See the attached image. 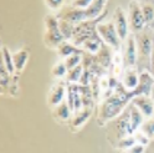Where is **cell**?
<instances>
[{
	"label": "cell",
	"instance_id": "35",
	"mask_svg": "<svg viewBox=\"0 0 154 153\" xmlns=\"http://www.w3.org/2000/svg\"><path fill=\"white\" fill-rule=\"evenodd\" d=\"M149 97L154 101V85H153V87H152V91H150V95H149Z\"/></svg>",
	"mask_w": 154,
	"mask_h": 153
},
{
	"label": "cell",
	"instance_id": "26",
	"mask_svg": "<svg viewBox=\"0 0 154 153\" xmlns=\"http://www.w3.org/2000/svg\"><path fill=\"white\" fill-rule=\"evenodd\" d=\"M82 60H83V52L81 54H73L69 57H66V59L63 60L66 66H67V69L71 70V69H75L76 66H79L82 64Z\"/></svg>",
	"mask_w": 154,
	"mask_h": 153
},
{
	"label": "cell",
	"instance_id": "11",
	"mask_svg": "<svg viewBox=\"0 0 154 153\" xmlns=\"http://www.w3.org/2000/svg\"><path fill=\"white\" fill-rule=\"evenodd\" d=\"M128 111H129V127H128V135H134V132H137L140 126L144 122V114L139 111V108L137 106L131 102L128 105Z\"/></svg>",
	"mask_w": 154,
	"mask_h": 153
},
{
	"label": "cell",
	"instance_id": "22",
	"mask_svg": "<svg viewBox=\"0 0 154 153\" xmlns=\"http://www.w3.org/2000/svg\"><path fill=\"white\" fill-rule=\"evenodd\" d=\"M83 71H85V67H83L82 64L79 65V66H76L75 69L69 70V72H67V75H66V81L69 83H77V82H80L82 75H83Z\"/></svg>",
	"mask_w": 154,
	"mask_h": 153
},
{
	"label": "cell",
	"instance_id": "14",
	"mask_svg": "<svg viewBox=\"0 0 154 153\" xmlns=\"http://www.w3.org/2000/svg\"><path fill=\"white\" fill-rule=\"evenodd\" d=\"M91 114H92V108H88V107H83L82 110L77 111L75 116L69 121L70 130L79 131L85 123L88 121V118L91 117Z\"/></svg>",
	"mask_w": 154,
	"mask_h": 153
},
{
	"label": "cell",
	"instance_id": "20",
	"mask_svg": "<svg viewBox=\"0 0 154 153\" xmlns=\"http://www.w3.org/2000/svg\"><path fill=\"white\" fill-rule=\"evenodd\" d=\"M13 59H14V65H15V70L17 72H20L24 70L25 65L29 60V51L25 49H20L16 52H13Z\"/></svg>",
	"mask_w": 154,
	"mask_h": 153
},
{
	"label": "cell",
	"instance_id": "1",
	"mask_svg": "<svg viewBox=\"0 0 154 153\" xmlns=\"http://www.w3.org/2000/svg\"><path fill=\"white\" fill-rule=\"evenodd\" d=\"M133 93L127 91L121 85V89L118 87L114 90L112 95L102 100L98 107V123L103 126L112 120H116L127 110L128 105L132 102Z\"/></svg>",
	"mask_w": 154,
	"mask_h": 153
},
{
	"label": "cell",
	"instance_id": "31",
	"mask_svg": "<svg viewBox=\"0 0 154 153\" xmlns=\"http://www.w3.org/2000/svg\"><path fill=\"white\" fill-rule=\"evenodd\" d=\"M133 136H134V138H136L137 143H140V145H143V146H147L149 143V141H150V138L146 135V133H143L140 130H138L137 132H134Z\"/></svg>",
	"mask_w": 154,
	"mask_h": 153
},
{
	"label": "cell",
	"instance_id": "24",
	"mask_svg": "<svg viewBox=\"0 0 154 153\" xmlns=\"http://www.w3.org/2000/svg\"><path fill=\"white\" fill-rule=\"evenodd\" d=\"M140 5H142L144 19H146V24L147 26H150L154 21V5L148 2H142Z\"/></svg>",
	"mask_w": 154,
	"mask_h": 153
},
{
	"label": "cell",
	"instance_id": "18",
	"mask_svg": "<svg viewBox=\"0 0 154 153\" xmlns=\"http://www.w3.org/2000/svg\"><path fill=\"white\" fill-rule=\"evenodd\" d=\"M56 50H57L59 56L62 57V59H66V57H69V56H71L73 54H81L82 52V50H80L73 42H69L67 40L61 42L59 46H57Z\"/></svg>",
	"mask_w": 154,
	"mask_h": 153
},
{
	"label": "cell",
	"instance_id": "7",
	"mask_svg": "<svg viewBox=\"0 0 154 153\" xmlns=\"http://www.w3.org/2000/svg\"><path fill=\"white\" fill-rule=\"evenodd\" d=\"M59 19H62V20H66L73 25H77L82 21L87 20V15H86V9H81V8H76L73 5L62 9L60 11Z\"/></svg>",
	"mask_w": 154,
	"mask_h": 153
},
{
	"label": "cell",
	"instance_id": "30",
	"mask_svg": "<svg viewBox=\"0 0 154 153\" xmlns=\"http://www.w3.org/2000/svg\"><path fill=\"white\" fill-rule=\"evenodd\" d=\"M46 6L50 9V10H54V11H57L63 6L65 4V0H44Z\"/></svg>",
	"mask_w": 154,
	"mask_h": 153
},
{
	"label": "cell",
	"instance_id": "32",
	"mask_svg": "<svg viewBox=\"0 0 154 153\" xmlns=\"http://www.w3.org/2000/svg\"><path fill=\"white\" fill-rule=\"evenodd\" d=\"M92 2H93V0H73V2H72V5L76 6V8L87 9Z\"/></svg>",
	"mask_w": 154,
	"mask_h": 153
},
{
	"label": "cell",
	"instance_id": "3",
	"mask_svg": "<svg viewBox=\"0 0 154 153\" xmlns=\"http://www.w3.org/2000/svg\"><path fill=\"white\" fill-rule=\"evenodd\" d=\"M137 47H138V56L140 57V61L143 64H149L150 55L154 46V31L150 26H146L142 31L137 33L136 36Z\"/></svg>",
	"mask_w": 154,
	"mask_h": 153
},
{
	"label": "cell",
	"instance_id": "34",
	"mask_svg": "<svg viewBox=\"0 0 154 153\" xmlns=\"http://www.w3.org/2000/svg\"><path fill=\"white\" fill-rule=\"evenodd\" d=\"M149 71L154 76V46H153V51H152L150 60H149Z\"/></svg>",
	"mask_w": 154,
	"mask_h": 153
},
{
	"label": "cell",
	"instance_id": "2",
	"mask_svg": "<svg viewBox=\"0 0 154 153\" xmlns=\"http://www.w3.org/2000/svg\"><path fill=\"white\" fill-rule=\"evenodd\" d=\"M45 26H46V31L44 34L45 45L47 47H50V49H57V46L66 40L60 30L59 19L54 15H46Z\"/></svg>",
	"mask_w": 154,
	"mask_h": 153
},
{
	"label": "cell",
	"instance_id": "5",
	"mask_svg": "<svg viewBox=\"0 0 154 153\" xmlns=\"http://www.w3.org/2000/svg\"><path fill=\"white\" fill-rule=\"evenodd\" d=\"M128 21H129L131 30L136 34L142 31L147 26L146 19H144L143 10H142V5L138 0H132L128 4Z\"/></svg>",
	"mask_w": 154,
	"mask_h": 153
},
{
	"label": "cell",
	"instance_id": "13",
	"mask_svg": "<svg viewBox=\"0 0 154 153\" xmlns=\"http://www.w3.org/2000/svg\"><path fill=\"white\" fill-rule=\"evenodd\" d=\"M132 103L139 108L146 118L154 116V101L149 96H134L132 98Z\"/></svg>",
	"mask_w": 154,
	"mask_h": 153
},
{
	"label": "cell",
	"instance_id": "9",
	"mask_svg": "<svg viewBox=\"0 0 154 153\" xmlns=\"http://www.w3.org/2000/svg\"><path fill=\"white\" fill-rule=\"evenodd\" d=\"M124 65L126 67H136L138 60V47L136 36L129 35L126 40V50H124Z\"/></svg>",
	"mask_w": 154,
	"mask_h": 153
},
{
	"label": "cell",
	"instance_id": "25",
	"mask_svg": "<svg viewBox=\"0 0 154 153\" xmlns=\"http://www.w3.org/2000/svg\"><path fill=\"white\" fill-rule=\"evenodd\" d=\"M67 72H69V69H67L65 61H59L57 64H55L52 70H51V73H52V76L55 79H63V77H66Z\"/></svg>",
	"mask_w": 154,
	"mask_h": 153
},
{
	"label": "cell",
	"instance_id": "12",
	"mask_svg": "<svg viewBox=\"0 0 154 153\" xmlns=\"http://www.w3.org/2000/svg\"><path fill=\"white\" fill-rule=\"evenodd\" d=\"M139 83V73L136 70V67H126L123 75H122V81L121 85L129 92H133L137 89Z\"/></svg>",
	"mask_w": 154,
	"mask_h": 153
},
{
	"label": "cell",
	"instance_id": "15",
	"mask_svg": "<svg viewBox=\"0 0 154 153\" xmlns=\"http://www.w3.org/2000/svg\"><path fill=\"white\" fill-rule=\"evenodd\" d=\"M107 2L108 0H93L90 4V6L86 9L87 20H96V19H98L104 11V6L107 4Z\"/></svg>",
	"mask_w": 154,
	"mask_h": 153
},
{
	"label": "cell",
	"instance_id": "6",
	"mask_svg": "<svg viewBox=\"0 0 154 153\" xmlns=\"http://www.w3.org/2000/svg\"><path fill=\"white\" fill-rule=\"evenodd\" d=\"M113 24L117 29V33L121 37L122 41H126L127 37L129 36V21L128 15L124 13V10L121 6H117L113 13Z\"/></svg>",
	"mask_w": 154,
	"mask_h": 153
},
{
	"label": "cell",
	"instance_id": "8",
	"mask_svg": "<svg viewBox=\"0 0 154 153\" xmlns=\"http://www.w3.org/2000/svg\"><path fill=\"white\" fill-rule=\"evenodd\" d=\"M153 85H154V76L150 73V71L143 70L139 73V83L137 86V89L132 92L133 97L134 96H149Z\"/></svg>",
	"mask_w": 154,
	"mask_h": 153
},
{
	"label": "cell",
	"instance_id": "33",
	"mask_svg": "<svg viewBox=\"0 0 154 153\" xmlns=\"http://www.w3.org/2000/svg\"><path fill=\"white\" fill-rule=\"evenodd\" d=\"M146 151V146L140 145V143H136V145H133L129 149H127L126 152L127 153H144Z\"/></svg>",
	"mask_w": 154,
	"mask_h": 153
},
{
	"label": "cell",
	"instance_id": "29",
	"mask_svg": "<svg viewBox=\"0 0 154 153\" xmlns=\"http://www.w3.org/2000/svg\"><path fill=\"white\" fill-rule=\"evenodd\" d=\"M11 85V77H10V73L8 72V70L4 67H2V89L4 91H6Z\"/></svg>",
	"mask_w": 154,
	"mask_h": 153
},
{
	"label": "cell",
	"instance_id": "28",
	"mask_svg": "<svg viewBox=\"0 0 154 153\" xmlns=\"http://www.w3.org/2000/svg\"><path fill=\"white\" fill-rule=\"evenodd\" d=\"M136 143H137V141H136V138H134V136L133 135H128V136L123 137L122 139L118 141V148L123 149V151H127L133 145H136Z\"/></svg>",
	"mask_w": 154,
	"mask_h": 153
},
{
	"label": "cell",
	"instance_id": "19",
	"mask_svg": "<svg viewBox=\"0 0 154 153\" xmlns=\"http://www.w3.org/2000/svg\"><path fill=\"white\" fill-rule=\"evenodd\" d=\"M101 40H102V39L100 37V35L96 34V35H93L92 37H90L88 40H86L81 47H82L83 50L87 51L88 54L96 55V54L100 51L101 46H102V41H101Z\"/></svg>",
	"mask_w": 154,
	"mask_h": 153
},
{
	"label": "cell",
	"instance_id": "4",
	"mask_svg": "<svg viewBox=\"0 0 154 153\" xmlns=\"http://www.w3.org/2000/svg\"><path fill=\"white\" fill-rule=\"evenodd\" d=\"M96 30H97V34L102 39L103 44L108 45L114 51L119 50L122 40L117 33V29H116L113 21H101L96 26Z\"/></svg>",
	"mask_w": 154,
	"mask_h": 153
},
{
	"label": "cell",
	"instance_id": "21",
	"mask_svg": "<svg viewBox=\"0 0 154 153\" xmlns=\"http://www.w3.org/2000/svg\"><path fill=\"white\" fill-rule=\"evenodd\" d=\"M3 66L8 70V72L13 75L15 70V65H14V59H13V54L6 46H3Z\"/></svg>",
	"mask_w": 154,
	"mask_h": 153
},
{
	"label": "cell",
	"instance_id": "16",
	"mask_svg": "<svg viewBox=\"0 0 154 153\" xmlns=\"http://www.w3.org/2000/svg\"><path fill=\"white\" fill-rule=\"evenodd\" d=\"M71 108L69 106L67 101H62L60 105H57L56 107L52 108V116L57 121H62V122H69L71 120Z\"/></svg>",
	"mask_w": 154,
	"mask_h": 153
},
{
	"label": "cell",
	"instance_id": "27",
	"mask_svg": "<svg viewBox=\"0 0 154 153\" xmlns=\"http://www.w3.org/2000/svg\"><path fill=\"white\" fill-rule=\"evenodd\" d=\"M140 131L146 133L150 139L154 138V116L143 122V125L140 126Z\"/></svg>",
	"mask_w": 154,
	"mask_h": 153
},
{
	"label": "cell",
	"instance_id": "10",
	"mask_svg": "<svg viewBox=\"0 0 154 153\" xmlns=\"http://www.w3.org/2000/svg\"><path fill=\"white\" fill-rule=\"evenodd\" d=\"M66 95H67V86L63 82L55 83L50 89L49 95H47V105H49V107L54 108L57 105H60L62 101L66 100Z\"/></svg>",
	"mask_w": 154,
	"mask_h": 153
},
{
	"label": "cell",
	"instance_id": "17",
	"mask_svg": "<svg viewBox=\"0 0 154 153\" xmlns=\"http://www.w3.org/2000/svg\"><path fill=\"white\" fill-rule=\"evenodd\" d=\"M111 47L108 45L106 44H102L100 51L96 54L97 55V59H96V61H97L103 69H108L109 66H112V60H113V56L111 55Z\"/></svg>",
	"mask_w": 154,
	"mask_h": 153
},
{
	"label": "cell",
	"instance_id": "23",
	"mask_svg": "<svg viewBox=\"0 0 154 153\" xmlns=\"http://www.w3.org/2000/svg\"><path fill=\"white\" fill-rule=\"evenodd\" d=\"M59 19V17H57ZM59 26H60V30L63 35V37L66 40H70L72 39V36L75 34V27L76 25L69 23V21H66V20H62V19H59Z\"/></svg>",
	"mask_w": 154,
	"mask_h": 153
}]
</instances>
